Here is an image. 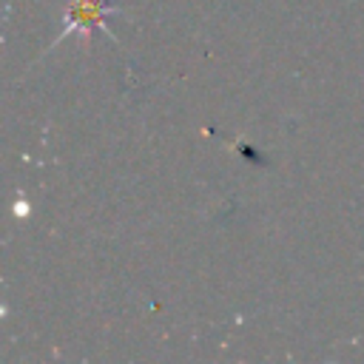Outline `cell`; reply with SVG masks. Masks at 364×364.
Segmentation results:
<instances>
[{
    "label": "cell",
    "instance_id": "obj_1",
    "mask_svg": "<svg viewBox=\"0 0 364 364\" xmlns=\"http://www.w3.org/2000/svg\"><path fill=\"white\" fill-rule=\"evenodd\" d=\"M108 3L105 0H68V11H65V28L63 34L54 40V46H60L68 34L74 31H91V28H102L111 40H117V34L108 28L105 23V14H108ZM51 46V48H54Z\"/></svg>",
    "mask_w": 364,
    "mask_h": 364
}]
</instances>
